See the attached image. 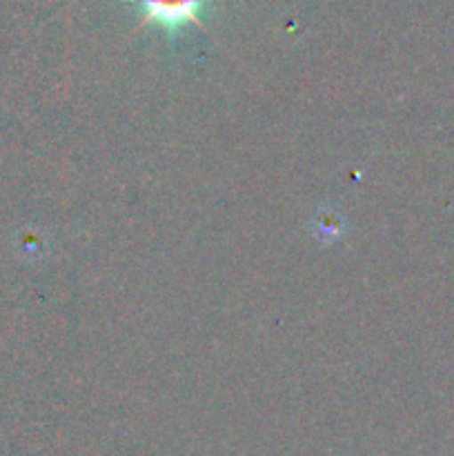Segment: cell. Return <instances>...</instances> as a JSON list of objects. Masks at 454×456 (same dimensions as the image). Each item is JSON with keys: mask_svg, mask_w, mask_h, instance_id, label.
I'll use <instances>...</instances> for the list:
<instances>
[{"mask_svg": "<svg viewBox=\"0 0 454 456\" xmlns=\"http://www.w3.org/2000/svg\"><path fill=\"white\" fill-rule=\"evenodd\" d=\"M136 3L142 9L141 25L154 22L174 34L185 25H200L199 12L207 0H136Z\"/></svg>", "mask_w": 454, "mask_h": 456, "instance_id": "1", "label": "cell"}]
</instances>
